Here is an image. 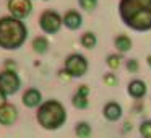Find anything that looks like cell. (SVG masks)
<instances>
[{
    "instance_id": "cell-1",
    "label": "cell",
    "mask_w": 151,
    "mask_h": 138,
    "mask_svg": "<svg viewBox=\"0 0 151 138\" xmlns=\"http://www.w3.org/2000/svg\"><path fill=\"white\" fill-rule=\"evenodd\" d=\"M120 17L132 29H151V0H120Z\"/></svg>"
},
{
    "instance_id": "cell-2",
    "label": "cell",
    "mask_w": 151,
    "mask_h": 138,
    "mask_svg": "<svg viewBox=\"0 0 151 138\" xmlns=\"http://www.w3.org/2000/svg\"><path fill=\"white\" fill-rule=\"evenodd\" d=\"M26 28L18 18L5 17L0 20V47L4 49H18L26 39Z\"/></svg>"
},
{
    "instance_id": "cell-3",
    "label": "cell",
    "mask_w": 151,
    "mask_h": 138,
    "mask_svg": "<svg viewBox=\"0 0 151 138\" xmlns=\"http://www.w3.org/2000/svg\"><path fill=\"white\" fill-rule=\"evenodd\" d=\"M67 119L65 109L57 101H47L37 111V122L47 130H55L62 127Z\"/></svg>"
},
{
    "instance_id": "cell-4",
    "label": "cell",
    "mask_w": 151,
    "mask_h": 138,
    "mask_svg": "<svg viewBox=\"0 0 151 138\" xmlns=\"http://www.w3.org/2000/svg\"><path fill=\"white\" fill-rule=\"evenodd\" d=\"M20 89V78L13 70H5L0 73V91L5 96L15 94Z\"/></svg>"
},
{
    "instance_id": "cell-5",
    "label": "cell",
    "mask_w": 151,
    "mask_h": 138,
    "mask_svg": "<svg viewBox=\"0 0 151 138\" xmlns=\"http://www.w3.org/2000/svg\"><path fill=\"white\" fill-rule=\"evenodd\" d=\"M86 70H88V62L85 57L78 55V54H73L65 60V72L70 76H83Z\"/></svg>"
},
{
    "instance_id": "cell-6",
    "label": "cell",
    "mask_w": 151,
    "mask_h": 138,
    "mask_svg": "<svg viewBox=\"0 0 151 138\" xmlns=\"http://www.w3.org/2000/svg\"><path fill=\"white\" fill-rule=\"evenodd\" d=\"M39 24L41 28H42V31H46V33H57V31L60 29V24H62V18L59 17V15L55 13V12H44L42 15H41V20H39Z\"/></svg>"
},
{
    "instance_id": "cell-7",
    "label": "cell",
    "mask_w": 151,
    "mask_h": 138,
    "mask_svg": "<svg viewBox=\"0 0 151 138\" xmlns=\"http://www.w3.org/2000/svg\"><path fill=\"white\" fill-rule=\"evenodd\" d=\"M8 10L13 18H24L31 13V0H8Z\"/></svg>"
},
{
    "instance_id": "cell-8",
    "label": "cell",
    "mask_w": 151,
    "mask_h": 138,
    "mask_svg": "<svg viewBox=\"0 0 151 138\" xmlns=\"http://www.w3.org/2000/svg\"><path fill=\"white\" fill-rule=\"evenodd\" d=\"M18 117V111L13 104H7L0 106V124L2 125H12Z\"/></svg>"
},
{
    "instance_id": "cell-9",
    "label": "cell",
    "mask_w": 151,
    "mask_h": 138,
    "mask_svg": "<svg viewBox=\"0 0 151 138\" xmlns=\"http://www.w3.org/2000/svg\"><path fill=\"white\" fill-rule=\"evenodd\" d=\"M41 99H42L41 93L37 91V89L31 88L23 94V104L26 106V107H36V106L41 104Z\"/></svg>"
},
{
    "instance_id": "cell-10",
    "label": "cell",
    "mask_w": 151,
    "mask_h": 138,
    "mask_svg": "<svg viewBox=\"0 0 151 138\" xmlns=\"http://www.w3.org/2000/svg\"><path fill=\"white\" fill-rule=\"evenodd\" d=\"M63 23H65L67 28H70V29H78L80 26H81V15L78 13V12H68V13L63 17Z\"/></svg>"
},
{
    "instance_id": "cell-11",
    "label": "cell",
    "mask_w": 151,
    "mask_h": 138,
    "mask_svg": "<svg viewBox=\"0 0 151 138\" xmlns=\"http://www.w3.org/2000/svg\"><path fill=\"white\" fill-rule=\"evenodd\" d=\"M120 114H122V109L117 102H109V104H106L104 115L107 120H117V119H120Z\"/></svg>"
},
{
    "instance_id": "cell-12",
    "label": "cell",
    "mask_w": 151,
    "mask_h": 138,
    "mask_svg": "<svg viewBox=\"0 0 151 138\" xmlns=\"http://www.w3.org/2000/svg\"><path fill=\"white\" fill-rule=\"evenodd\" d=\"M128 93L137 99L143 98L145 93H146V86H145V83L140 81V80H133V81L130 83V86H128Z\"/></svg>"
},
{
    "instance_id": "cell-13",
    "label": "cell",
    "mask_w": 151,
    "mask_h": 138,
    "mask_svg": "<svg viewBox=\"0 0 151 138\" xmlns=\"http://www.w3.org/2000/svg\"><path fill=\"white\" fill-rule=\"evenodd\" d=\"M47 47H49V42H47L46 37H36L33 41V49L37 54H44L47 50Z\"/></svg>"
},
{
    "instance_id": "cell-14",
    "label": "cell",
    "mask_w": 151,
    "mask_h": 138,
    "mask_svg": "<svg viewBox=\"0 0 151 138\" xmlns=\"http://www.w3.org/2000/svg\"><path fill=\"white\" fill-rule=\"evenodd\" d=\"M115 47H117L120 52H127L132 47V41L128 39L127 36H119L117 39H115Z\"/></svg>"
},
{
    "instance_id": "cell-15",
    "label": "cell",
    "mask_w": 151,
    "mask_h": 138,
    "mask_svg": "<svg viewBox=\"0 0 151 138\" xmlns=\"http://www.w3.org/2000/svg\"><path fill=\"white\" fill-rule=\"evenodd\" d=\"M81 44L86 49H93V47L96 46V36L93 33H85L81 36Z\"/></svg>"
},
{
    "instance_id": "cell-16",
    "label": "cell",
    "mask_w": 151,
    "mask_h": 138,
    "mask_svg": "<svg viewBox=\"0 0 151 138\" xmlns=\"http://www.w3.org/2000/svg\"><path fill=\"white\" fill-rule=\"evenodd\" d=\"M76 135H78L80 138H88L89 135H91V128H89V125L85 124V122H80V124L76 125Z\"/></svg>"
},
{
    "instance_id": "cell-17",
    "label": "cell",
    "mask_w": 151,
    "mask_h": 138,
    "mask_svg": "<svg viewBox=\"0 0 151 138\" xmlns=\"http://www.w3.org/2000/svg\"><path fill=\"white\" fill-rule=\"evenodd\" d=\"M73 106L78 109H85L88 107V99H86V96L80 94V93H76L75 96H73Z\"/></svg>"
},
{
    "instance_id": "cell-18",
    "label": "cell",
    "mask_w": 151,
    "mask_h": 138,
    "mask_svg": "<svg viewBox=\"0 0 151 138\" xmlns=\"http://www.w3.org/2000/svg\"><path fill=\"white\" fill-rule=\"evenodd\" d=\"M140 132H141V135H143L145 138H151V120L143 122L141 127H140Z\"/></svg>"
},
{
    "instance_id": "cell-19",
    "label": "cell",
    "mask_w": 151,
    "mask_h": 138,
    "mask_svg": "<svg viewBox=\"0 0 151 138\" xmlns=\"http://www.w3.org/2000/svg\"><path fill=\"white\" fill-rule=\"evenodd\" d=\"M96 4H98V0H80V5H81L85 10H88V12L94 10Z\"/></svg>"
},
{
    "instance_id": "cell-20",
    "label": "cell",
    "mask_w": 151,
    "mask_h": 138,
    "mask_svg": "<svg viewBox=\"0 0 151 138\" xmlns=\"http://www.w3.org/2000/svg\"><path fill=\"white\" fill-rule=\"evenodd\" d=\"M107 65L111 67V68H117V67L120 65V57L119 55H109L107 57Z\"/></svg>"
},
{
    "instance_id": "cell-21",
    "label": "cell",
    "mask_w": 151,
    "mask_h": 138,
    "mask_svg": "<svg viewBox=\"0 0 151 138\" xmlns=\"http://www.w3.org/2000/svg\"><path fill=\"white\" fill-rule=\"evenodd\" d=\"M104 83L107 86H115V83H117V78H115L114 73H107V75L104 76Z\"/></svg>"
},
{
    "instance_id": "cell-22",
    "label": "cell",
    "mask_w": 151,
    "mask_h": 138,
    "mask_svg": "<svg viewBox=\"0 0 151 138\" xmlns=\"http://www.w3.org/2000/svg\"><path fill=\"white\" fill-rule=\"evenodd\" d=\"M127 68H128V72H137V68H138V63H137V60H128V63H127Z\"/></svg>"
},
{
    "instance_id": "cell-23",
    "label": "cell",
    "mask_w": 151,
    "mask_h": 138,
    "mask_svg": "<svg viewBox=\"0 0 151 138\" xmlns=\"http://www.w3.org/2000/svg\"><path fill=\"white\" fill-rule=\"evenodd\" d=\"M78 93L80 94H83V96H88V93H89V89H88V86H80V89H78Z\"/></svg>"
},
{
    "instance_id": "cell-24",
    "label": "cell",
    "mask_w": 151,
    "mask_h": 138,
    "mask_svg": "<svg viewBox=\"0 0 151 138\" xmlns=\"http://www.w3.org/2000/svg\"><path fill=\"white\" fill-rule=\"evenodd\" d=\"M5 67H7V68H13L15 70V67H17V65H15V62H10V60H8V62H5Z\"/></svg>"
},
{
    "instance_id": "cell-25",
    "label": "cell",
    "mask_w": 151,
    "mask_h": 138,
    "mask_svg": "<svg viewBox=\"0 0 151 138\" xmlns=\"http://www.w3.org/2000/svg\"><path fill=\"white\" fill-rule=\"evenodd\" d=\"M4 104H5V94L0 91V106H4Z\"/></svg>"
},
{
    "instance_id": "cell-26",
    "label": "cell",
    "mask_w": 151,
    "mask_h": 138,
    "mask_svg": "<svg viewBox=\"0 0 151 138\" xmlns=\"http://www.w3.org/2000/svg\"><path fill=\"white\" fill-rule=\"evenodd\" d=\"M148 65L151 67V57H148Z\"/></svg>"
}]
</instances>
